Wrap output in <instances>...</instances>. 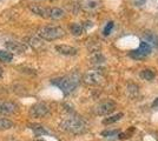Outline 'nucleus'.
I'll return each mask as SVG.
<instances>
[{"mask_svg":"<svg viewBox=\"0 0 158 141\" xmlns=\"http://www.w3.org/2000/svg\"><path fill=\"white\" fill-rule=\"evenodd\" d=\"M52 84L54 86H57L58 88L61 89V92L67 95L74 92V89L78 87L80 84V75L77 73H72L66 76H61L58 79L52 80Z\"/></svg>","mask_w":158,"mask_h":141,"instance_id":"nucleus-2","label":"nucleus"},{"mask_svg":"<svg viewBox=\"0 0 158 141\" xmlns=\"http://www.w3.org/2000/svg\"><path fill=\"white\" fill-rule=\"evenodd\" d=\"M56 51H57L58 53L63 54V55H69V57L76 55L77 52H78L77 48L70 46V45H57V46H56Z\"/></svg>","mask_w":158,"mask_h":141,"instance_id":"nucleus-12","label":"nucleus"},{"mask_svg":"<svg viewBox=\"0 0 158 141\" xmlns=\"http://www.w3.org/2000/svg\"><path fill=\"white\" fill-rule=\"evenodd\" d=\"M119 134L118 131H116V129H113V131H104L102 135L103 136H105V138H111V136H117Z\"/></svg>","mask_w":158,"mask_h":141,"instance_id":"nucleus-24","label":"nucleus"},{"mask_svg":"<svg viewBox=\"0 0 158 141\" xmlns=\"http://www.w3.org/2000/svg\"><path fill=\"white\" fill-rule=\"evenodd\" d=\"M127 92H129L131 98L137 96V94H138V86H137V85H133V84L129 85V86H127Z\"/></svg>","mask_w":158,"mask_h":141,"instance_id":"nucleus-22","label":"nucleus"},{"mask_svg":"<svg viewBox=\"0 0 158 141\" xmlns=\"http://www.w3.org/2000/svg\"><path fill=\"white\" fill-rule=\"evenodd\" d=\"M70 29H71V33H72L73 35L79 37V35H81L83 31H84V26H83L81 24H79V22H74V24L71 25Z\"/></svg>","mask_w":158,"mask_h":141,"instance_id":"nucleus-17","label":"nucleus"},{"mask_svg":"<svg viewBox=\"0 0 158 141\" xmlns=\"http://www.w3.org/2000/svg\"><path fill=\"white\" fill-rule=\"evenodd\" d=\"M17 105L10 101H0V114H13L17 112Z\"/></svg>","mask_w":158,"mask_h":141,"instance_id":"nucleus-8","label":"nucleus"},{"mask_svg":"<svg viewBox=\"0 0 158 141\" xmlns=\"http://www.w3.org/2000/svg\"><path fill=\"white\" fill-rule=\"evenodd\" d=\"M113 27H114V24H113V21H109V22H106L105 27H104V29H103V33L104 35H110L112 32V29H113Z\"/></svg>","mask_w":158,"mask_h":141,"instance_id":"nucleus-23","label":"nucleus"},{"mask_svg":"<svg viewBox=\"0 0 158 141\" xmlns=\"http://www.w3.org/2000/svg\"><path fill=\"white\" fill-rule=\"evenodd\" d=\"M65 17V11L60 7H50L47 10V18L53 20H59Z\"/></svg>","mask_w":158,"mask_h":141,"instance_id":"nucleus-10","label":"nucleus"},{"mask_svg":"<svg viewBox=\"0 0 158 141\" xmlns=\"http://www.w3.org/2000/svg\"><path fill=\"white\" fill-rule=\"evenodd\" d=\"M83 80L86 85H91V86H96L102 84L104 80V75L100 71H91V72H87L84 75Z\"/></svg>","mask_w":158,"mask_h":141,"instance_id":"nucleus-7","label":"nucleus"},{"mask_svg":"<svg viewBox=\"0 0 158 141\" xmlns=\"http://www.w3.org/2000/svg\"><path fill=\"white\" fill-rule=\"evenodd\" d=\"M60 128L64 132H67V133H71L74 135L84 134L89 129L87 123L78 116H70V118L64 119L60 122Z\"/></svg>","mask_w":158,"mask_h":141,"instance_id":"nucleus-1","label":"nucleus"},{"mask_svg":"<svg viewBox=\"0 0 158 141\" xmlns=\"http://www.w3.org/2000/svg\"><path fill=\"white\" fill-rule=\"evenodd\" d=\"M30 128L33 131V133L35 135H38V136H41V135H48L50 134V132L47 131L46 128L44 127V126H41V125H37V123H32V125H30Z\"/></svg>","mask_w":158,"mask_h":141,"instance_id":"nucleus-15","label":"nucleus"},{"mask_svg":"<svg viewBox=\"0 0 158 141\" xmlns=\"http://www.w3.org/2000/svg\"><path fill=\"white\" fill-rule=\"evenodd\" d=\"M116 108V102L112 100H105L99 102L98 105L94 107V113L97 115H107L111 112L114 111Z\"/></svg>","mask_w":158,"mask_h":141,"instance_id":"nucleus-6","label":"nucleus"},{"mask_svg":"<svg viewBox=\"0 0 158 141\" xmlns=\"http://www.w3.org/2000/svg\"><path fill=\"white\" fill-rule=\"evenodd\" d=\"M37 141H44V140H37Z\"/></svg>","mask_w":158,"mask_h":141,"instance_id":"nucleus-29","label":"nucleus"},{"mask_svg":"<svg viewBox=\"0 0 158 141\" xmlns=\"http://www.w3.org/2000/svg\"><path fill=\"white\" fill-rule=\"evenodd\" d=\"M50 107L48 105L45 104V102H38L35 105H33L31 109H30V115L32 118H37V119H40V118H45L50 114Z\"/></svg>","mask_w":158,"mask_h":141,"instance_id":"nucleus-4","label":"nucleus"},{"mask_svg":"<svg viewBox=\"0 0 158 141\" xmlns=\"http://www.w3.org/2000/svg\"><path fill=\"white\" fill-rule=\"evenodd\" d=\"M139 76H140L143 80L151 81V80H153V78H155V72H153L152 69H143V71H140Z\"/></svg>","mask_w":158,"mask_h":141,"instance_id":"nucleus-16","label":"nucleus"},{"mask_svg":"<svg viewBox=\"0 0 158 141\" xmlns=\"http://www.w3.org/2000/svg\"><path fill=\"white\" fill-rule=\"evenodd\" d=\"M143 41H145L148 45L158 47V34L153 32H145L143 35Z\"/></svg>","mask_w":158,"mask_h":141,"instance_id":"nucleus-13","label":"nucleus"},{"mask_svg":"<svg viewBox=\"0 0 158 141\" xmlns=\"http://www.w3.org/2000/svg\"><path fill=\"white\" fill-rule=\"evenodd\" d=\"M14 126V123L8 119L5 118H0V131H6V129H11Z\"/></svg>","mask_w":158,"mask_h":141,"instance_id":"nucleus-20","label":"nucleus"},{"mask_svg":"<svg viewBox=\"0 0 158 141\" xmlns=\"http://www.w3.org/2000/svg\"><path fill=\"white\" fill-rule=\"evenodd\" d=\"M38 37L46 41L58 40L60 38L65 37V31L59 26H44L39 28Z\"/></svg>","mask_w":158,"mask_h":141,"instance_id":"nucleus-3","label":"nucleus"},{"mask_svg":"<svg viewBox=\"0 0 158 141\" xmlns=\"http://www.w3.org/2000/svg\"><path fill=\"white\" fill-rule=\"evenodd\" d=\"M102 7V1L100 0H85L83 2V8L89 13H93L98 11Z\"/></svg>","mask_w":158,"mask_h":141,"instance_id":"nucleus-9","label":"nucleus"},{"mask_svg":"<svg viewBox=\"0 0 158 141\" xmlns=\"http://www.w3.org/2000/svg\"><path fill=\"white\" fill-rule=\"evenodd\" d=\"M122 118H123V113H117V114L105 118V119L103 120V123H104V125H111V123H114V122L119 121Z\"/></svg>","mask_w":158,"mask_h":141,"instance_id":"nucleus-18","label":"nucleus"},{"mask_svg":"<svg viewBox=\"0 0 158 141\" xmlns=\"http://www.w3.org/2000/svg\"><path fill=\"white\" fill-rule=\"evenodd\" d=\"M6 47L10 49L8 52L11 53H23L26 51V46L21 42H17V41H8L6 42Z\"/></svg>","mask_w":158,"mask_h":141,"instance_id":"nucleus-11","label":"nucleus"},{"mask_svg":"<svg viewBox=\"0 0 158 141\" xmlns=\"http://www.w3.org/2000/svg\"><path fill=\"white\" fill-rule=\"evenodd\" d=\"M145 1H146V0H132L133 5H135V6H138V7L143 6V5L145 4Z\"/></svg>","mask_w":158,"mask_h":141,"instance_id":"nucleus-26","label":"nucleus"},{"mask_svg":"<svg viewBox=\"0 0 158 141\" xmlns=\"http://www.w3.org/2000/svg\"><path fill=\"white\" fill-rule=\"evenodd\" d=\"M30 45L33 46L34 48H38V47L43 46V44H41V41L39 39H35V38H32L31 39V42H30Z\"/></svg>","mask_w":158,"mask_h":141,"instance_id":"nucleus-25","label":"nucleus"},{"mask_svg":"<svg viewBox=\"0 0 158 141\" xmlns=\"http://www.w3.org/2000/svg\"><path fill=\"white\" fill-rule=\"evenodd\" d=\"M13 60V54L8 51L0 49V61L1 62H11Z\"/></svg>","mask_w":158,"mask_h":141,"instance_id":"nucleus-19","label":"nucleus"},{"mask_svg":"<svg viewBox=\"0 0 158 141\" xmlns=\"http://www.w3.org/2000/svg\"><path fill=\"white\" fill-rule=\"evenodd\" d=\"M152 108H158V98L157 99H155V101H153V104H152Z\"/></svg>","mask_w":158,"mask_h":141,"instance_id":"nucleus-27","label":"nucleus"},{"mask_svg":"<svg viewBox=\"0 0 158 141\" xmlns=\"http://www.w3.org/2000/svg\"><path fill=\"white\" fill-rule=\"evenodd\" d=\"M91 62H92L93 65H102V64L105 62V58H104L103 54L98 52V53L93 54L92 57H91Z\"/></svg>","mask_w":158,"mask_h":141,"instance_id":"nucleus-21","label":"nucleus"},{"mask_svg":"<svg viewBox=\"0 0 158 141\" xmlns=\"http://www.w3.org/2000/svg\"><path fill=\"white\" fill-rule=\"evenodd\" d=\"M1 74H2V69H1V67H0V76H1Z\"/></svg>","mask_w":158,"mask_h":141,"instance_id":"nucleus-28","label":"nucleus"},{"mask_svg":"<svg viewBox=\"0 0 158 141\" xmlns=\"http://www.w3.org/2000/svg\"><path fill=\"white\" fill-rule=\"evenodd\" d=\"M151 53V46L148 45L145 41H140V45L137 49H133L130 52V57L132 59H136V60H139V59H144L146 58L149 54Z\"/></svg>","mask_w":158,"mask_h":141,"instance_id":"nucleus-5","label":"nucleus"},{"mask_svg":"<svg viewBox=\"0 0 158 141\" xmlns=\"http://www.w3.org/2000/svg\"><path fill=\"white\" fill-rule=\"evenodd\" d=\"M30 10H31V12H33V13L37 14V15H39L41 18H47V10L48 8H46V7L32 4V5H30Z\"/></svg>","mask_w":158,"mask_h":141,"instance_id":"nucleus-14","label":"nucleus"}]
</instances>
